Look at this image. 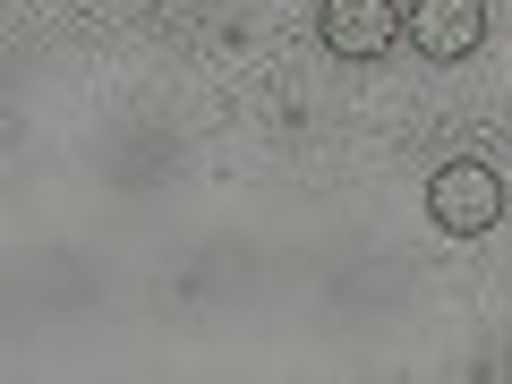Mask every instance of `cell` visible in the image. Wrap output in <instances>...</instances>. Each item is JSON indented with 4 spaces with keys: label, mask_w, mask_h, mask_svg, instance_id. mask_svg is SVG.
Instances as JSON below:
<instances>
[{
    "label": "cell",
    "mask_w": 512,
    "mask_h": 384,
    "mask_svg": "<svg viewBox=\"0 0 512 384\" xmlns=\"http://www.w3.org/2000/svg\"><path fill=\"white\" fill-rule=\"evenodd\" d=\"M487 43V0H410V52L419 60H470Z\"/></svg>",
    "instance_id": "3957f363"
},
{
    "label": "cell",
    "mask_w": 512,
    "mask_h": 384,
    "mask_svg": "<svg viewBox=\"0 0 512 384\" xmlns=\"http://www.w3.org/2000/svg\"><path fill=\"white\" fill-rule=\"evenodd\" d=\"M316 26H325V52L333 60H384L393 43L410 35V9H402V0H325Z\"/></svg>",
    "instance_id": "7a4b0ae2"
},
{
    "label": "cell",
    "mask_w": 512,
    "mask_h": 384,
    "mask_svg": "<svg viewBox=\"0 0 512 384\" xmlns=\"http://www.w3.org/2000/svg\"><path fill=\"white\" fill-rule=\"evenodd\" d=\"M402 9H410V0H402Z\"/></svg>",
    "instance_id": "277c9868"
},
{
    "label": "cell",
    "mask_w": 512,
    "mask_h": 384,
    "mask_svg": "<svg viewBox=\"0 0 512 384\" xmlns=\"http://www.w3.org/2000/svg\"><path fill=\"white\" fill-rule=\"evenodd\" d=\"M427 222L453 239H487L504 222V180H495L487 154H453V163L427 171Z\"/></svg>",
    "instance_id": "6da1fadb"
}]
</instances>
